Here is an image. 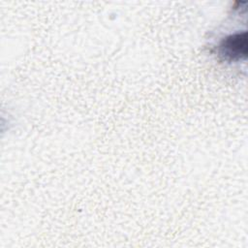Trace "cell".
I'll use <instances>...</instances> for the list:
<instances>
[{"label": "cell", "instance_id": "obj_1", "mask_svg": "<svg viewBox=\"0 0 248 248\" xmlns=\"http://www.w3.org/2000/svg\"><path fill=\"white\" fill-rule=\"evenodd\" d=\"M218 52L228 62L246 60L248 53L247 31L243 30L225 37L218 46Z\"/></svg>", "mask_w": 248, "mask_h": 248}]
</instances>
